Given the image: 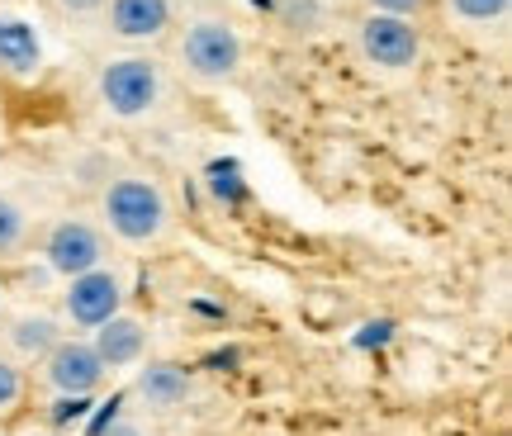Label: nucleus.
<instances>
[{"label": "nucleus", "mask_w": 512, "mask_h": 436, "mask_svg": "<svg viewBox=\"0 0 512 436\" xmlns=\"http://www.w3.org/2000/svg\"><path fill=\"white\" fill-rule=\"evenodd\" d=\"M100 218H105V233H114L128 247H147L171 228V200L157 181L147 176H124L100 195Z\"/></svg>", "instance_id": "f257e3e1"}, {"label": "nucleus", "mask_w": 512, "mask_h": 436, "mask_svg": "<svg viewBox=\"0 0 512 436\" xmlns=\"http://www.w3.org/2000/svg\"><path fill=\"white\" fill-rule=\"evenodd\" d=\"M100 100L119 119H143L162 100V67L152 57H114L100 72Z\"/></svg>", "instance_id": "f03ea898"}, {"label": "nucleus", "mask_w": 512, "mask_h": 436, "mask_svg": "<svg viewBox=\"0 0 512 436\" xmlns=\"http://www.w3.org/2000/svg\"><path fill=\"white\" fill-rule=\"evenodd\" d=\"M38 380L62 399H91L95 389L110 380V370L95 356L91 337H57L53 351L38 361Z\"/></svg>", "instance_id": "7ed1b4c3"}, {"label": "nucleus", "mask_w": 512, "mask_h": 436, "mask_svg": "<svg viewBox=\"0 0 512 436\" xmlns=\"http://www.w3.org/2000/svg\"><path fill=\"white\" fill-rule=\"evenodd\" d=\"M181 62L195 81H228L242 67V38L223 19H195L181 38Z\"/></svg>", "instance_id": "20e7f679"}, {"label": "nucleus", "mask_w": 512, "mask_h": 436, "mask_svg": "<svg viewBox=\"0 0 512 436\" xmlns=\"http://www.w3.org/2000/svg\"><path fill=\"white\" fill-rule=\"evenodd\" d=\"M114 313H124V280L110 266H95L86 275L62 280V318L81 332H95L100 323H110Z\"/></svg>", "instance_id": "39448f33"}, {"label": "nucleus", "mask_w": 512, "mask_h": 436, "mask_svg": "<svg viewBox=\"0 0 512 436\" xmlns=\"http://www.w3.org/2000/svg\"><path fill=\"white\" fill-rule=\"evenodd\" d=\"M110 256V242H105V228H95L86 218H62L48 228L43 237V261L57 280H72V275H86L95 266H105Z\"/></svg>", "instance_id": "423d86ee"}, {"label": "nucleus", "mask_w": 512, "mask_h": 436, "mask_svg": "<svg viewBox=\"0 0 512 436\" xmlns=\"http://www.w3.org/2000/svg\"><path fill=\"white\" fill-rule=\"evenodd\" d=\"M361 53L375 62V67H413L422 53V34H418V19H399V15H375L370 10L361 19Z\"/></svg>", "instance_id": "0eeeda50"}, {"label": "nucleus", "mask_w": 512, "mask_h": 436, "mask_svg": "<svg viewBox=\"0 0 512 436\" xmlns=\"http://www.w3.org/2000/svg\"><path fill=\"white\" fill-rule=\"evenodd\" d=\"M0 72L19 76V81L43 72V34L34 19L15 15V10H0Z\"/></svg>", "instance_id": "6e6552de"}, {"label": "nucleus", "mask_w": 512, "mask_h": 436, "mask_svg": "<svg viewBox=\"0 0 512 436\" xmlns=\"http://www.w3.org/2000/svg\"><path fill=\"white\" fill-rule=\"evenodd\" d=\"M57 337H67V332H62V323H57L53 313H43V309H24L15 318H5V356H15L19 365L43 361Z\"/></svg>", "instance_id": "1a4fd4ad"}, {"label": "nucleus", "mask_w": 512, "mask_h": 436, "mask_svg": "<svg viewBox=\"0 0 512 436\" xmlns=\"http://www.w3.org/2000/svg\"><path fill=\"white\" fill-rule=\"evenodd\" d=\"M91 346L95 356L105 361V370H133L147 356V327L138 318H128V313H114L110 323L95 327Z\"/></svg>", "instance_id": "9d476101"}, {"label": "nucleus", "mask_w": 512, "mask_h": 436, "mask_svg": "<svg viewBox=\"0 0 512 436\" xmlns=\"http://www.w3.org/2000/svg\"><path fill=\"white\" fill-rule=\"evenodd\" d=\"M110 34L124 43H152L171 29V0H110Z\"/></svg>", "instance_id": "9b49d317"}, {"label": "nucleus", "mask_w": 512, "mask_h": 436, "mask_svg": "<svg viewBox=\"0 0 512 436\" xmlns=\"http://www.w3.org/2000/svg\"><path fill=\"white\" fill-rule=\"evenodd\" d=\"M138 394H143L147 408L171 413V408H181V403H185L190 380H185L181 365H143V370H138Z\"/></svg>", "instance_id": "f8f14e48"}, {"label": "nucleus", "mask_w": 512, "mask_h": 436, "mask_svg": "<svg viewBox=\"0 0 512 436\" xmlns=\"http://www.w3.org/2000/svg\"><path fill=\"white\" fill-rule=\"evenodd\" d=\"M29 389H34V384H29V370H24L15 356L0 351V422L15 418L19 408L29 403Z\"/></svg>", "instance_id": "ddd939ff"}, {"label": "nucleus", "mask_w": 512, "mask_h": 436, "mask_svg": "<svg viewBox=\"0 0 512 436\" xmlns=\"http://www.w3.org/2000/svg\"><path fill=\"white\" fill-rule=\"evenodd\" d=\"M24 242H29V214H24L10 195H0V261L19 256Z\"/></svg>", "instance_id": "4468645a"}, {"label": "nucleus", "mask_w": 512, "mask_h": 436, "mask_svg": "<svg viewBox=\"0 0 512 436\" xmlns=\"http://www.w3.org/2000/svg\"><path fill=\"white\" fill-rule=\"evenodd\" d=\"M451 5V15L465 19V24H494V19L508 15L512 0H446Z\"/></svg>", "instance_id": "2eb2a0df"}, {"label": "nucleus", "mask_w": 512, "mask_h": 436, "mask_svg": "<svg viewBox=\"0 0 512 436\" xmlns=\"http://www.w3.org/2000/svg\"><path fill=\"white\" fill-rule=\"evenodd\" d=\"M375 15H399V19H422L432 10V0H370Z\"/></svg>", "instance_id": "dca6fc26"}, {"label": "nucleus", "mask_w": 512, "mask_h": 436, "mask_svg": "<svg viewBox=\"0 0 512 436\" xmlns=\"http://www.w3.org/2000/svg\"><path fill=\"white\" fill-rule=\"evenodd\" d=\"M100 436H147V432L133 418H110V427H105Z\"/></svg>", "instance_id": "f3484780"}, {"label": "nucleus", "mask_w": 512, "mask_h": 436, "mask_svg": "<svg viewBox=\"0 0 512 436\" xmlns=\"http://www.w3.org/2000/svg\"><path fill=\"white\" fill-rule=\"evenodd\" d=\"M62 10H72V15H91V10H105L110 0H57Z\"/></svg>", "instance_id": "a211bd4d"}, {"label": "nucleus", "mask_w": 512, "mask_h": 436, "mask_svg": "<svg viewBox=\"0 0 512 436\" xmlns=\"http://www.w3.org/2000/svg\"><path fill=\"white\" fill-rule=\"evenodd\" d=\"M0 313H5V280H0Z\"/></svg>", "instance_id": "6ab92c4d"}, {"label": "nucleus", "mask_w": 512, "mask_h": 436, "mask_svg": "<svg viewBox=\"0 0 512 436\" xmlns=\"http://www.w3.org/2000/svg\"><path fill=\"white\" fill-rule=\"evenodd\" d=\"M19 436H48V432H19Z\"/></svg>", "instance_id": "aec40b11"}]
</instances>
